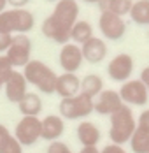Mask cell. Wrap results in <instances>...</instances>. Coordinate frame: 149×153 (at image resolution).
<instances>
[{"label": "cell", "mask_w": 149, "mask_h": 153, "mask_svg": "<svg viewBox=\"0 0 149 153\" xmlns=\"http://www.w3.org/2000/svg\"><path fill=\"white\" fill-rule=\"evenodd\" d=\"M77 0H58L53 13L42 23V33L47 39H53L55 42L67 44L70 41V32L77 21Z\"/></svg>", "instance_id": "obj_1"}, {"label": "cell", "mask_w": 149, "mask_h": 153, "mask_svg": "<svg viewBox=\"0 0 149 153\" xmlns=\"http://www.w3.org/2000/svg\"><path fill=\"white\" fill-rule=\"evenodd\" d=\"M135 130H137V120H135L134 111L130 109V106L123 104L116 113L111 114L109 137L114 144L123 146L125 143H128Z\"/></svg>", "instance_id": "obj_2"}, {"label": "cell", "mask_w": 149, "mask_h": 153, "mask_svg": "<svg viewBox=\"0 0 149 153\" xmlns=\"http://www.w3.org/2000/svg\"><path fill=\"white\" fill-rule=\"evenodd\" d=\"M23 76H25V79L30 85L37 86L46 95H51V93L56 92V79H58V76L55 74V71L51 67L46 65L44 62L30 60L25 65Z\"/></svg>", "instance_id": "obj_3"}, {"label": "cell", "mask_w": 149, "mask_h": 153, "mask_svg": "<svg viewBox=\"0 0 149 153\" xmlns=\"http://www.w3.org/2000/svg\"><path fill=\"white\" fill-rule=\"evenodd\" d=\"M35 18L27 9H13L0 13V33H27L33 28Z\"/></svg>", "instance_id": "obj_4"}, {"label": "cell", "mask_w": 149, "mask_h": 153, "mask_svg": "<svg viewBox=\"0 0 149 153\" xmlns=\"http://www.w3.org/2000/svg\"><path fill=\"white\" fill-rule=\"evenodd\" d=\"M60 116L67 118V120H83L89 116L95 111V100L84 95V93H77L74 97L69 99H61L60 102Z\"/></svg>", "instance_id": "obj_5"}, {"label": "cell", "mask_w": 149, "mask_h": 153, "mask_svg": "<svg viewBox=\"0 0 149 153\" xmlns=\"http://www.w3.org/2000/svg\"><path fill=\"white\" fill-rule=\"evenodd\" d=\"M42 136V120L37 116H23L21 122L16 125V136L21 146H32Z\"/></svg>", "instance_id": "obj_6"}, {"label": "cell", "mask_w": 149, "mask_h": 153, "mask_svg": "<svg viewBox=\"0 0 149 153\" xmlns=\"http://www.w3.org/2000/svg\"><path fill=\"white\" fill-rule=\"evenodd\" d=\"M118 93L126 106H146L149 100V92L140 79H128L121 85Z\"/></svg>", "instance_id": "obj_7"}, {"label": "cell", "mask_w": 149, "mask_h": 153, "mask_svg": "<svg viewBox=\"0 0 149 153\" xmlns=\"http://www.w3.org/2000/svg\"><path fill=\"white\" fill-rule=\"evenodd\" d=\"M30 53H32V41L25 33H16L13 35V44L7 49L5 56L11 60L14 67H25L30 62Z\"/></svg>", "instance_id": "obj_8"}, {"label": "cell", "mask_w": 149, "mask_h": 153, "mask_svg": "<svg viewBox=\"0 0 149 153\" xmlns=\"http://www.w3.org/2000/svg\"><path fill=\"white\" fill-rule=\"evenodd\" d=\"M134 72V58L128 53H119L116 55L107 65V74L112 81L126 83Z\"/></svg>", "instance_id": "obj_9"}, {"label": "cell", "mask_w": 149, "mask_h": 153, "mask_svg": "<svg viewBox=\"0 0 149 153\" xmlns=\"http://www.w3.org/2000/svg\"><path fill=\"white\" fill-rule=\"evenodd\" d=\"M98 27L105 39L119 41L126 33V23L121 16H116L112 13H100L98 18Z\"/></svg>", "instance_id": "obj_10"}, {"label": "cell", "mask_w": 149, "mask_h": 153, "mask_svg": "<svg viewBox=\"0 0 149 153\" xmlns=\"http://www.w3.org/2000/svg\"><path fill=\"white\" fill-rule=\"evenodd\" d=\"M83 51L81 46L75 42H67L63 44L61 51H60V65L65 72H72L75 74V71L83 65Z\"/></svg>", "instance_id": "obj_11"}, {"label": "cell", "mask_w": 149, "mask_h": 153, "mask_svg": "<svg viewBox=\"0 0 149 153\" xmlns=\"http://www.w3.org/2000/svg\"><path fill=\"white\" fill-rule=\"evenodd\" d=\"M121 106H123V100H121L119 93L114 90H102L95 100V111L102 116H111Z\"/></svg>", "instance_id": "obj_12"}, {"label": "cell", "mask_w": 149, "mask_h": 153, "mask_svg": "<svg viewBox=\"0 0 149 153\" xmlns=\"http://www.w3.org/2000/svg\"><path fill=\"white\" fill-rule=\"evenodd\" d=\"M27 86H28V81L25 79L23 72L14 71V72L11 74V77L5 81V97H7L11 102L19 104V100L28 93Z\"/></svg>", "instance_id": "obj_13"}, {"label": "cell", "mask_w": 149, "mask_h": 153, "mask_svg": "<svg viewBox=\"0 0 149 153\" xmlns=\"http://www.w3.org/2000/svg\"><path fill=\"white\" fill-rule=\"evenodd\" d=\"M81 51H83V58L89 63H98L105 58L107 55V44H105L104 39L100 37H91L89 41H86L83 46H81Z\"/></svg>", "instance_id": "obj_14"}, {"label": "cell", "mask_w": 149, "mask_h": 153, "mask_svg": "<svg viewBox=\"0 0 149 153\" xmlns=\"http://www.w3.org/2000/svg\"><path fill=\"white\" fill-rule=\"evenodd\" d=\"M61 99H69L74 97L77 93H81V79L72 74V72H63L56 79V92Z\"/></svg>", "instance_id": "obj_15"}, {"label": "cell", "mask_w": 149, "mask_h": 153, "mask_svg": "<svg viewBox=\"0 0 149 153\" xmlns=\"http://www.w3.org/2000/svg\"><path fill=\"white\" fill-rule=\"evenodd\" d=\"M63 130H65L63 118L56 116V114H49L42 120V136L41 137L53 143V141H58V137H61Z\"/></svg>", "instance_id": "obj_16"}, {"label": "cell", "mask_w": 149, "mask_h": 153, "mask_svg": "<svg viewBox=\"0 0 149 153\" xmlns=\"http://www.w3.org/2000/svg\"><path fill=\"white\" fill-rule=\"evenodd\" d=\"M77 139L81 141L83 146H97L100 141V130L95 123L84 120L77 127Z\"/></svg>", "instance_id": "obj_17"}, {"label": "cell", "mask_w": 149, "mask_h": 153, "mask_svg": "<svg viewBox=\"0 0 149 153\" xmlns=\"http://www.w3.org/2000/svg\"><path fill=\"white\" fill-rule=\"evenodd\" d=\"M132 5H134V0H100L98 2V7L102 13H112L121 18L130 13Z\"/></svg>", "instance_id": "obj_18"}, {"label": "cell", "mask_w": 149, "mask_h": 153, "mask_svg": "<svg viewBox=\"0 0 149 153\" xmlns=\"http://www.w3.org/2000/svg\"><path fill=\"white\" fill-rule=\"evenodd\" d=\"M19 111L23 113V116H37L42 111V100L37 93H27L21 100H19Z\"/></svg>", "instance_id": "obj_19"}, {"label": "cell", "mask_w": 149, "mask_h": 153, "mask_svg": "<svg viewBox=\"0 0 149 153\" xmlns=\"http://www.w3.org/2000/svg\"><path fill=\"white\" fill-rule=\"evenodd\" d=\"M104 90V79L97 74H88L81 79V93L88 97H97L98 93Z\"/></svg>", "instance_id": "obj_20"}, {"label": "cell", "mask_w": 149, "mask_h": 153, "mask_svg": "<svg viewBox=\"0 0 149 153\" xmlns=\"http://www.w3.org/2000/svg\"><path fill=\"white\" fill-rule=\"evenodd\" d=\"M93 37V27L89 25L88 21L84 19H77L75 25L72 27V32H70V39L74 41L75 44H84L86 41H89Z\"/></svg>", "instance_id": "obj_21"}, {"label": "cell", "mask_w": 149, "mask_h": 153, "mask_svg": "<svg viewBox=\"0 0 149 153\" xmlns=\"http://www.w3.org/2000/svg\"><path fill=\"white\" fill-rule=\"evenodd\" d=\"M128 14L137 25H149V0H135Z\"/></svg>", "instance_id": "obj_22"}, {"label": "cell", "mask_w": 149, "mask_h": 153, "mask_svg": "<svg viewBox=\"0 0 149 153\" xmlns=\"http://www.w3.org/2000/svg\"><path fill=\"white\" fill-rule=\"evenodd\" d=\"M130 148L134 153H148L149 152V134L142 132L140 128H137L134 136L130 139Z\"/></svg>", "instance_id": "obj_23"}, {"label": "cell", "mask_w": 149, "mask_h": 153, "mask_svg": "<svg viewBox=\"0 0 149 153\" xmlns=\"http://www.w3.org/2000/svg\"><path fill=\"white\" fill-rule=\"evenodd\" d=\"M14 65L11 63V60L5 55H0V81L5 85V81L11 77V74L14 72Z\"/></svg>", "instance_id": "obj_24"}, {"label": "cell", "mask_w": 149, "mask_h": 153, "mask_svg": "<svg viewBox=\"0 0 149 153\" xmlns=\"http://www.w3.org/2000/svg\"><path fill=\"white\" fill-rule=\"evenodd\" d=\"M0 153H23V146L18 143V139L14 136H11V137H7L2 143Z\"/></svg>", "instance_id": "obj_25"}, {"label": "cell", "mask_w": 149, "mask_h": 153, "mask_svg": "<svg viewBox=\"0 0 149 153\" xmlns=\"http://www.w3.org/2000/svg\"><path fill=\"white\" fill-rule=\"evenodd\" d=\"M47 153H72V152H70V148H69L65 143H61V141H53V143L47 146Z\"/></svg>", "instance_id": "obj_26"}, {"label": "cell", "mask_w": 149, "mask_h": 153, "mask_svg": "<svg viewBox=\"0 0 149 153\" xmlns=\"http://www.w3.org/2000/svg\"><path fill=\"white\" fill-rule=\"evenodd\" d=\"M137 128H140L142 132L149 134V109H144L137 120Z\"/></svg>", "instance_id": "obj_27"}, {"label": "cell", "mask_w": 149, "mask_h": 153, "mask_svg": "<svg viewBox=\"0 0 149 153\" xmlns=\"http://www.w3.org/2000/svg\"><path fill=\"white\" fill-rule=\"evenodd\" d=\"M13 44V35L11 33H0V53H7V49Z\"/></svg>", "instance_id": "obj_28"}, {"label": "cell", "mask_w": 149, "mask_h": 153, "mask_svg": "<svg viewBox=\"0 0 149 153\" xmlns=\"http://www.w3.org/2000/svg\"><path fill=\"white\" fill-rule=\"evenodd\" d=\"M100 153H128L123 146H119V144H114V143H111V144H107L102 148V152Z\"/></svg>", "instance_id": "obj_29"}, {"label": "cell", "mask_w": 149, "mask_h": 153, "mask_svg": "<svg viewBox=\"0 0 149 153\" xmlns=\"http://www.w3.org/2000/svg\"><path fill=\"white\" fill-rule=\"evenodd\" d=\"M28 2H30V0H7V4H11L14 9H23Z\"/></svg>", "instance_id": "obj_30"}, {"label": "cell", "mask_w": 149, "mask_h": 153, "mask_svg": "<svg viewBox=\"0 0 149 153\" xmlns=\"http://www.w3.org/2000/svg\"><path fill=\"white\" fill-rule=\"evenodd\" d=\"M7 137H11L9 128H7V127H4V125H0V146H2V143H4Z\"/></svg>", "instance_id": "obj_31"}, {"label": "cell", "mask_w": 149, "mask_h": 153, "mask_svg": "<svg viewBox=\"0 0 149 153\" xmlns=\"http://www.w3.org/2000/svg\"><path fill=\"white\" fill-rule=\"evenodd\" d=\"M79 153H100V150L97 146H83V150Z\"/></svg>", "instance_id": "obj_32"}, {"label": "cell", "mask_w": 149, "mask_h": 153, "mask_svg": "<svg viewBox=\"0 0 149 153\" xmlns=\"http://www.w3.org/2000/svg\"><path fill=\"white\" fill-rule=\"evenodd\" d=\"M5 5H7V0H0V13L5 11Z\"/></svg>", "instance_id": "obj_33"}, {"label": "cell", "mask_w": 149, "mask_h": 153, "mask_svg": "<svg viewBox=\"0 0 149 153\" xmlns=\"http://www.w3.org/2000/svg\"><path fill=\"white\" fill-rule=\"evenodd\" d=\"M84 2H88V4H98L100 0H84Z\"/></svg>", "instance_id": "obj_34"}, {"label": "cell", "mask_w": 149, "mask_h": 153, "mask_svg": "<svg viewBox=\"0 0 149 153\" xmlns=\"http://www.w3.org/2000/svg\"><path fill=\"white\" fill-rule=\"evenodd\" d=\"M2 85H4V83H2V81H0V90H2Z\"/></svg>", "instance_id": "obj_35"}, {"label": "cell", "mask_w": 149, "mask_h": 153, "mask_svg": "<svg viewBox=\"0 0 149 153\" xmlns=\"http://www.w3.org/2000/svg\"><path fill=\"white\" fill-rule=\"evenodd\" d=\"M148 37H149V32H148Z\"/></svg>", "instance_id": "obj_36"}, {"label": "cell", "mask_w": 149, "mask_h": 153, "mask_svg": "<svg viewBox=\"0 0 149 153\" xmlns=\"http://www.w3.org/2000/svg\"><path fill=\"white\" fill-rule=\"evenodd\" d=\"M55 2H58V0H55Z\"/></svg>", "instance_id": "obj_37"}, {"label": "cell", "mask_w": 149, "mask_h": 153, "mask_svg": "<svg viewBox=\"0 0 149 153\" xmlns=\"http://www.w3.org/2000/svg\"><path fill=\"white\" fill-rule=\"evenodd\" d=\"M148 153H149V152H148Z\"/></svg>", "instance_id": "obj_38"}]
</instances>
